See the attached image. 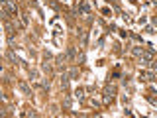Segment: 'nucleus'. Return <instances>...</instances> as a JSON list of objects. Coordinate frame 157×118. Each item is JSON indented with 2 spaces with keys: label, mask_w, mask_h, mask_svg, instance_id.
<instances>
[{
  "label": "nucleus",
  "mask_w": 157,
  "mask_h": 118,
  "mask_svg": "<svg viewBox=\"0 0 157 118\" xmlns=\"http://www.w3.org/2000/svg\"><path fill=\"white\" fill-rule=\"evenodd\" d=\"M114 94H116V87H114V85H108L106 89H104V96H102V102H104V104H110V102L114 101Z\"/></svg>",
  "instance_id": "f257e3e1"
},
{
  "label": "nucleus",
  "mask_w": 157,
  "mask_h": 118,
  "mask_svg": "<svg viewBox=\"0 0 157 118\" xmlns=\"http://www.w3.org/2000/svg\"><path fill=\"white\" fill-rule=\"evenodd\" d=\"M4 10H6V14H8V16L16 18V14H18V6H16V2H14V0H8V2L4 4Z\"/></svg>",
  "instance_id": "f03ea898"
},
{
  "label": "nucleus",
  "mask_w": 157,
  "mask_h": 118,
  "mask_svg": "<svg viewBox=\"0 0 157 118\" xmlns=\"http://www.w3.org/2000/svg\"><path fill=\"white\" fill-rule=\"evenodd\" d=\"M153 55H155L153 49H143V53H141V63H143V65L151 63V61H153Z\"/></svg>",
  "instance_id": "7ed1b4c3"
},
{
  "label": "nucleus",
  "mask_w": 157,
  "mask_h": 118,
  "mask_svg": "<svg viewBox=\"0 0 157 118\" xmlns=\"http://www.w3.org/2000/svg\"><path fill=\"white\" fill-rule=\"evenodd\" d=\"M140 79L141 81H153L155 75H153V71H140Z\"/></svg>",
  "instance_id": "20e7f679"
},
{
  "label": "nucleus",
  "mask_w": 157,
  "mask_h": 118,
  "mask_svg": "<svg viewBox=\"0 0 157 118\" xmlns=\"http://www.w3.org/2000/svg\"><path fill=\"white\" fill-rule=\"evenodd\" d=\"M69 81H71V77L63 73V75H61V87H63V89H67V87H69Z\"/></svg>",
  "instance_id": "39448f33"
},
{
  "label": "nucleus",
  "mask_w": 157,
  "mask_h": 118,
  "mask_svg": "<svg viewBox=\"0 0 157 118\" xmlns=\"http://www.w3.org/2000/svg\"><path fill=\"white\" fill-rule=\"evenodd\" d=\"M6 55H8V59L12 61V63H22V61H20V59L14 55V51H12V49H8V53H6Z\"/></svg>",
  "instance_id": "423d86ee"
},
{
  "label": "nucleus",
  "mask_w": 157,
  "mask_h": 118,
  "mask_svg": "<svg viewBox=\"0 0 157 118\" xmlns=\"http://www.w3.org/2000/svg\"><path fill=\"white\" fill-rule=\"evenodd\" d=\"M75 57H77V49H75V47H69V49H67V59L73 61Z\"/></svg>",
  "instance_id": "0eeeda50"
},
{
  "label": "nucleus",
  "mask_w": 157,
  "mask_h": 118,
  "mask_svg": "<svg viewBox=\"0 0 157 118\" xmlns=\"http://www.w3.org/2000/svg\"><path fill=\"white\" fill-rule=\"evenodd\" d=\"M79 10L83 12L84 16H91V8H89V4H81V6H79Z\"/></svg>",
  "instance_id": "6e6552de"
},
{
  "label": "nucleus",
  "mask_w": 157,
  "mask_h": 118,
  "mask_svg": "<svg viewBox=\"0 0 157 118\" xmlns=\"http://www.w3.org/2000/svg\"><path fill=\"white\" fill-rule=\"evenodd\" d=\"M67 75L71 77V79H77V77H79V69H77V67H71V69H69V73H67Z\"/></svg>",
  "instance_id": "1a4fd4ad"
},
{
  "label": "nucleus",
  "mask_w": 157,
  "mask_h": 118,
  "mask_svg": "<svg viewBox=\"0 0 157 118\" xmlns=\"http://www.w3.org/2000/svg\"><path fill=\"white\" fill-rule=\"evenodd\" d=\"M20 89H22V93H24V94H32V91H30V87H28V85H26L24 81L20 83Z\"/></svg>",
  "instance_id": "9d476101"
},
{
  "label": "nucleus",
  "mask_w": 157,
  "mask_h": 118,
  "mask_svg": "<svg viewBox=\"0 0 157 118\" xmlns=\"http://www.w3.org/2000/svg\"><path fill=\"white\" fill-rule=\"evenodd\" d=\"M141 53H143V47H133L132 49V55H136V57H141Z\"/></svg>",
  "instance_id": "9b49d317"
},
{
  "label": "nucleus",
  "mask_w": 157,
  "mask_h": 118,
  "mask_svg": "<svg viewBox=\"0 0 157 118\" xmlns=\"http://www.w3.org/2000/svg\"><path fill=\"white\" fill-rule=\"evenodd\" d=\"M65 61H67V53H65V55H57V65H59V67H63Z\"/></svg>",
  "instance_id": "f8f14e48"
},
{
  "label": "nucleus",
  "mask_w": 157,
  "mask_h": 118,
  "mask_svg": "<svg viewBox=\"0 0 157 118\" xmlns=\"http://www.w3.org/2000/svg\"><path fill=\"white\" fill-rule=\"evenodd\" d=\"M41 67H43V71H47V73H49V71H51V63H49V59H45V61H43V65H41Z\"/></svg>",
  "instance_id": "ddd939ff"
},
{
  "label": "nucleus",
  "mask_w": 157,
  "mask_h": 118,
  "mask_svg": "<svg viewBox=\"0 0 157 118\" xmlns=\"http://www.w3.org/2000/svg\"><path fill=\"white\" fill-rule=\"evenodd\" d=\"M75 94H77V99H83V96H84V89H81V87H79V89L75 91Z\"/></svg>",
  "instance_id": "4468645a"
},
{
  "label": "nucleus",
  "mask_w": 157,
  "mask_h": 118,
  "mask_svg": "<svg viewBox=\"0 0 157 118\" xmlns=\"http://www.w3.org/2000/svg\"><path fill=\"white\" fill-rule=\"evenodd\" d=\"M63 106H65L67 110L71 108V96H65V101H63Z\"/></svg>",
  "instance_id": "2eb2a0df"
},
{
  "label": "nucleus",
  "mask_w": 157,
  "mask_h": 118,
  "mask_svg": "<svg viewBox=\"0 0 157 118\" xmlns=\"http://www.w3.org/2000/svg\"><path fill=\"white\" fill-rule=\"evenodd\" d=\"M28 22H30L28 14H22V28H26V26H28Z\"/></svg>",
  "instance_id": "dca6fc26"
},
{
  "label": "nucleus",
  "mask_w": 157,
  "mask_h": 118,
  "mask_svg": "<svg viewBox=\"0 0 157 118\" xmlns=\"http://www.w3.org/2000/svg\"><path fill=\"white\" fill-rule=\"evenodd\" d=\"M30 77H32V81H35V79H37V71H33V69H30Z\"/></svg>",
  "instance_id": "f3484780"
},
{
  "label": "nucleus",
  "mask_w": 157,
  "mask_h": 118,
  "mask_svg": "<svg viewBox=\"0 0 157 118\" xmlns=\"http://www.w3.org/2000/svg\"><path fill=\"white\" fill-rule=\"evenodd\" d=\"M81 42H83V45L86 43V32H83V30H81Z\"/></svg>",
  "instance_id": "a211bd4d"
},
{
  "label": "nucleus",
  "mask_w": 157,
  "mask_h": 118,
  "mask_svg": "<svg viewBox=\"0 0 157 118\" xmlns=\"http://www.w3.org/2000/svg\"><path fill=\"white\" fill-rule=\"evenodd\" d=\"M151 71H157V61H151Z\"/></svg>",
  "instance_id": "6ab92c4d"
},
{
  "label": "nucleus",
  "mask_w": 157,
  "mask_h": 118,
  "mask_svg": "<svg viewBox=\"0 0 157 118\" xmlns=\"http://www.w3.org/2000/svg\"><path fill=\"white\" fill-rule=\"evenodd\" d=\"M155 87H157V81H155Z\"/></svg>",
  "instance_id": "aec40b11"
},
{
  "label": "nucleus",
  "mask_w": 157,
  "mask_h": 118,
  "mask_svg": "<svg viewBox=\"0 0 157 118\" xmlns=\"http://www.w3.org/2000/svg\"><path fill=\"white\" fill-rule=\"evenodd\" d=\"M132 2H136V0H132Z\"/></svg>",
  "instance_id": "412c9836"
}]
</instances>
